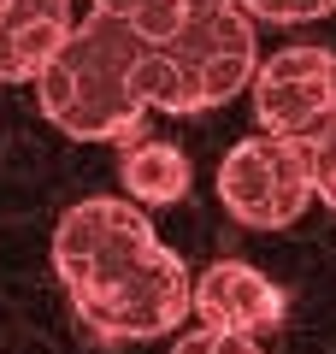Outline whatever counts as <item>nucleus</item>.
I'll return each mask as SVG.
<instances>
[{"label":"nucleus","mask_w":336,"mask_h":354,"mask_svg":"<svg viewBox=\"0 0 336 354\" xmlns=\"http://www.w3.org/2000/svg\"><path fill=\"white\" fill-rule=\"evenodd\" d=\"M53 272L71 313L100 342H148L171 337L195 313V278L165 248L136 201H77L53 225Z\"/></svg>","instance_id":"1"},{"label":"nucleus","mask_w":336,"mask_h":354,"mask_svg":"<svg viewBox=\"0 0 336 354\" xmlns=\"http://www.w3.org/2000/svg\"><path fill=\"white\" fill-rule=\"evenodd\" d=\"M148 41L112 12L88 6L65 48L36 77V106L53 130L77 142H130L148 124Z\"/></svg>","instance_id":"2"},{"label":"nucleus","mask_w":336,"mask_h":354,"mask_svg":"<svg viewBox=\"0 0 336 354\" xmlns=\"http://www.w3.org/2000/svg\"><path fill=\"white\" fill-rule=\"evenodd\" d=\"M260 71V41H254V18L236 0H200L183 18L171 41H148V106L171 118H195L224 106L230 95L254 83Z\"/></svg>","instance_id":"3"},{"label":"nucleus","mask_w":336,"mask_h":354,"mask_svg":"<svg viewBox=\"0 0 336 354\" xmlns=\"http://www.w3.org/2000/svg\"><path fill=\"white\" fill-rule=\"evenodd\" d=\"M312 160L307 142L289 136H242L218 160V201L248 230H289L312 201Z\"/></svg>","instance_id":"4"},{"label":"nucleus","mask_w":336,"mask_h":354,"mask_svg":"<svg viewBox=\"0 0 336 354\" xmlns=\"http://www.w3.org/2000/svg\"><path fill=\"white\" fill-rule=\"evenodd\" d=\"M248 95L265 136H289V142L319 136L336 118V53L312 48V41L277 48L272 59H260Z\"/></svg>","instance_id":"5"},{"label":"nucleus","mask_w":336,"mask_h":354,"mask_svg":"<svg viewBox=\"0 0 336 354\" xmlns=\"http://www.w3.org/2000/svg\"><path fill=\"white\" fill-rule=\"evenodd\" d=\"M195 319L230 337H260L283 319V290L248 260H212L195 278Z\"/></svg>","instance_id":"6"},{"label":"nucleus","mask_w":336,"mask_h":354,"mask_svg":"<svg viewBox=\"0 0 336 354\" xmlns=\"http://www.w3.org/2000/svg\"><path fill=\"white\" fill-rule=\"evenodd\" d=\"M118 177H124V189H130L136 207H171V201L189 195V153L177 142H160V136L130 142Z\"/></svg>","instance_id":"7"},{"label":"nucleus","mask_w":336,"mask_h":354,"mask_svg":"<svg viewBox=\"0 0 336 354\" xmlns=\"http://www.w3.org/2000/svg\"><path fill=\"white\" fill-rule=\"evenodd\" d=\"M254 24H319L336 12V0H236Z\"/></svg>","instance_id":"8"},{"label":"nucleus","mask_w":336,"mask_h":354,"mask_svg":"<svg viewBox=\"0 0 336 354\" xmlns=\"http://www.w3.org/2000/svg\"><path fill=\"white\" fill-rule=\"evenodd\" d=\"M171 354H265V348H260V337H230V330L195 325L171 342Z\"/></svg>","instance_id":"9"},{"label":"nucleus","mask_w":336,"mask_h":354,"mask_svg":"<svg viewBox=\"0 0 336 354\" xmlns=\"http://www.w3.org/2000/svg\"><path fill=\"white\" fill-rule=\"evenodd\" d=\"M307 160H312V189H319V201L336 213V118L319 136H307Z\"/></svg>","instance_id":"10"},{"label":"nucleus","mask_w":336,"mask_h":354,"mask_svg":"<svg viewBox=\"0 0 336 354\" xmlns=\"http://www.w3.org/2000/svg\"><path fill=\"white\" fill-rule=\"evenodd\" d=\"M0 24H6V0H0Z\"/></svg>","instance_id":"11"}]
</instances>
